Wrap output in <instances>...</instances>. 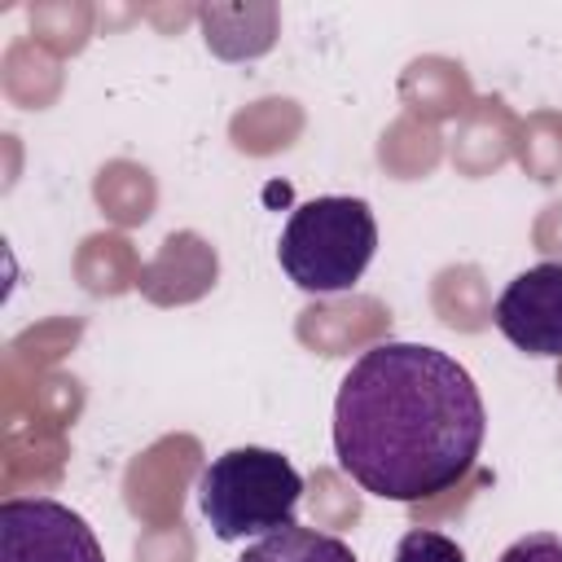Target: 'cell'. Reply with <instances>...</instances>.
<instances>
[{
  "instance_id": "6da1fadb",
  "label": "cell",
  "mask_w": 562,
  "mask_h": 562,
  "mask_svg": "<svg viewBox=\"0 0 562 562\" xmlns=\"http://www.w3.org/2000/svg\"><path fill=\"white\" fill-rule=\"evenodd\" d=\"M487 408L465 364L426 342H373L334 395V457L369 496L417 505L457 487L483 448Z\"/></svg>"
},
{
  "instance_id": "7a4b0ae2",
  "label": "cell",
  "mask_w": 562,
  "mask_h": 562,
  "mask_svg": "<svg viewBox=\"0 0 562 562\" xmlns=\"http://www.w3.org/2000/svg\"><path fill=\"white\" fill-rule=\"evenodd\" d=\"M378 250V220L364 198L325 193L290 211L277 263L303 294H342L351 290Z\"/></svg>"
},
{
  "instance_id": "3957f363",
  "label": "cell",
  "mask_w": 562,
  "mask_h": 562,
  "mask_svg": "<svg viewBox=\"0 0 562 562\" xmlns=\"http://www.w3.org/2000/svg\"><path fill=\"white\" fill-rule=\"evenodd\" d=\"M303 496V474L277 448H228L198 479V509L215 540L237 544L250 536H272L294 522Z\"/></svg>"
},
{
  "instance_id": "277c9868",
  "label": "cell",
  "mask_w": 562,
  "mask_h": 562,
  "mask_svg": "<svg viewBox=\"0 0 562 562\" xmlns=\"http://www.w3.org/2000/svg\"><path fill=\"white\" fill-rule=\"evenodd\" d=\"M0 562H105L92 527L61 501H0Z\"/></svg>"
},
{
  "instance_id": "5b68a950",
  "label": "cell",
  "mask_w": 562,
  "mask_h": 562,
  "mask_svg": "<svg viewBox=\"0 0 562 562\" xmlns=\"http://www.w3.org/2000/svg\"><path fill=\"white\" fill-rule=\"evenodd\" d=\"M492 321L518 351L558 360L562 356V263H536L518 272L501 290Z\"/></svg>"
},
{
  "instance_id": "8992f818",
  "label": "cell",
  "mask_w": 562,
  "mask_h": 562,
  "mask_svg": "<svg viewBox=\"0 0 562 562\" xmlns=\"http://www.w3.org/2000/svg\"><path fill=\"white\" fill-rule=\"evenodd\" d=\"M237 562H356V553L347 540H338L329 531L290 522L272 536H259Z\"/></svg>"
},
{
  "instance_id": "52a82bcc",
  "label": "cell",
  "mask_w": 562,
  "mask_h": 562,
  "mask_svg": "<svg viewBox=\"0 0 562 562\" xmlns=\"http://www.w3.org/2000/svg\"><path fill=\"white\" fill-rule=\"evenodd\" d=\"M395 562H465V549H461L452 536H443V531L413 527V531L400 536Z\"/></svg>"
},
{
  "instance_id": "ba28073f",
  "label": "cell",
  "mask_w": 562,
  "mask_h": 562,
  "mask_svg": "<svg viewBox=\"0 0 562 562\" xmlns=\"http://www.w3.org/2000/svg\"><path fill=\"white\" fill-rule=\"evenodd\" d=\"M496 562H562V536H553V531H527Z\"/></svg>"
}]
</instances>
